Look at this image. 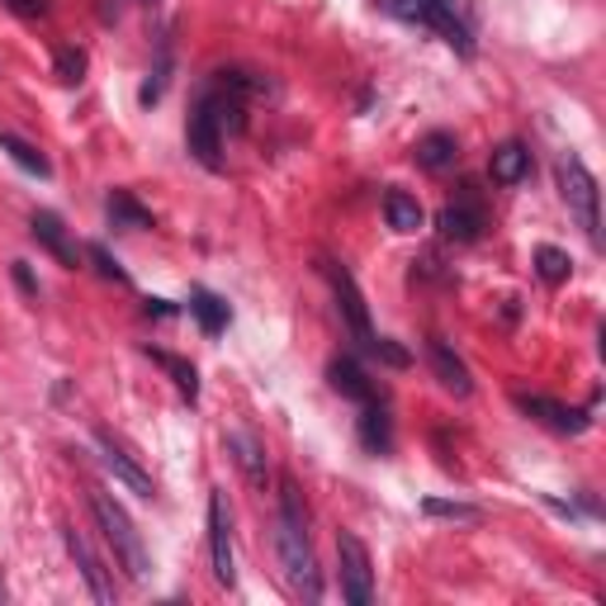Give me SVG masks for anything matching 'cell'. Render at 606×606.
<instances>
[{"label":"cell","instance_id":"6da1fadb","mask_svg":"<svg viewBox=\"0 0 606 606\" xmlns=\"http://www.w3.org/2000/svg\"><path fill=\"white\" fill-rule=\"evenodd\" d=\"M276 550H280V573L290 583V593L303 602H323V569L313 559L308 545V522H303L299 483L284 474L280 479V516H276Z\"/></svg>","mask_w":606,"mask_h":606},{"label":"cell","instance_id":"7a4b0ae2","mask_svg":"<svg viewBox=\"0 0 606 606\" xmlns=\"http://www.w3.org/2000/svg\"><path fill=\"white\" fill-rule=\"evenodd\" d=\"M91 512H95L100 531H105L109 550H114V559H119V569H124L133 583H148L152 559H148V545H142L133 516L124 512V502L114 498V493H105V488H91Z\"/></svg>","mask_w":606,"mask_h":606},{"label":"cell","instance_id":"3957f363","mask_svg":"<svg viewBox=\"0 0 606 606\" xmlns=\"http://www.w3.org/2000/svg\"><path fill=\"white\" fill-rule=\"evenodd\" d=\"M374 5H380L384 14H394V20H403V24H417V28L441 34L459 57L474 53V38H469V28L455 14L451 0H374Z\"/></svg>","mask_w":606,"mask_h":606},{"label":"cell","instance_id":"277c9868","mask_svg":"<svg viewBox=\"0 0 606 606\" xmlns=\"http://www.w3.org/2000/svg\"><path fill=\"white\" fill-rule=\"evenodd\" d=\"M559 190H564L573 219H579V228L587 233V242H593V247H602V190H597V176L573 152L564 156V162H559Z\"/></svg>","mask_w":606,"mask_h":606},{"label":"cell","instance_id":"5b68a950","mask_svg":"<svg viewBox=\"0 0 606 606\" xmlns=\"http://www.w3.org/2000/svg\"><path fill=\"white\" fill-rule=\"evenodd\" d=\"M337 564H341V597L351 606H370L374 602V564L370 550L356 531H341L337 536Z\"/></svg>","mask_w":606,"mask_h":606},{"label":"cell","instance_id":"8992f818","mask_svg":"<svg viewBox=\"0 0 606 606\" xmlns=\"http://www.w3.org/2000/svg\"><path fill=\"white\" fill-rule=\"evenodd\" d=\"M209 559L219 587H237V564H233V522H228V502L213 488L209 493Z\"/></svg>","mask_w":606,"mask_h":606},{"label":"cell","instance_id":"52a82bcc","mask_svg":"<svg viewBox=\"0 0 606 606\" xmlns=\"http://www.w3.org/2000/svg\"><path fill=\"white\" fill-rule=\"evenodd\" d=\"M323 276L331 284V294H337V308L346 317V327H351V337L360 346H370L374 341V327H370V308H365V294L356 290V280H351V270H341L337 261H323Z\"/></svg>","mask_w":606,"mask_h":606},{"label":"cell","instance_id":"ba28073f","mask_svg":"<svg viewBox=\"0 0 606 606\" xmlns=\"http://www.w3.org/2000/svg\"><path fill=\"white\" fill-rule=\"evenodd\" d=\"M95 445H100V459H105V469H109V474H114V479H119L124 488H133L138 498H152V493H156V488H152V479H148V469L138 465V459H133V451H128V445H124L119 436H109V431L100 427V431H95Z\"/></svg>","mask_w":606,"mask_h":606},{"label":"cell","instance_id":"9c48e42d","mask_svg":"<svg viewBox=\"0 0 606 606\" xmlns=\"http://www.w3.org/2000/svg\"><path fill=\"white\" fill-rule=\"evenodd\" d=\"M185 138H190V152L195 162H205L209 171H219V152H223V124H219V109L209 105V95H199V105L190 114V128H185Z\"/></svg>","mask_w":606,"mask_h":606},{"label":"cell","instance_id":"30bf717a","mask_svg":"<svg viewBox=\"0 0 606 606\" xmlns=\"http://www.w3.org/2000/svg\"><path fill=\"white\" fill-rule=\"evenodd\" d=\"M516 408H522L526 417H536L540 427L564 431V436H579V431L593 427V417H587L583 408H564V403H555V398H545V394H516Z\"/></svg>","mask_w":606,"mask_h":606},{"label":"cell","instance_id":"8fae6325","mask_svg":"<svg viewBox=\"0 0 606 606\" xmlns=\"http://www.w3.org/2000/svg\"><path fill=\"white\" fill-rule=\"evenodd\" d=\"M436 228H441L445 242H479L483 228H488V213L479 205V195H459L455 205H445Z\"/></svg>","mask_w":606,"mask_h":606},{"label":"cell","instance_id":"7c38bea8","mask_svg":"<svg viewBox=\"0 0 606 606\" xmlns=\"http://www.w3.org/2000/svg\"><path fill=\"white\" fill-rule=\"evenodd\" d=\"M223 451L237 459V469L247 474V483L256 488V493H266L270 483V459H266V445L252 436V431H228L223 436Z\"/></svg>","mask_w":606,"mask_h":606},{"label":"cell","instance_id":"4fadbf2b","mask_svg":"<svg viewBox=\"0 0 606 606\" xmlns=\"http://www.w3.org/2000/svg\"><path fill=\"white\" fill-rule=\"evenodd\" d=\"M28 233H34V237H38L43 247H48V252H53V256H57V261H62V266H71V270L81 266V252H77V242L67 237V228H62V219H57V213L38 209L34 219H28Z\"/></svg>","mask_w":606,"mask_h":606},{"label":"cell","instance_id":"5bb4252c","mask_svg":"<svg viewBox=\"0 0 606 606\" xmlns=\"http://www.w3.org/2000/svg\"><path fill=\"white\" fill-rule=\"evenodd\" d=\"M67 550H71V559H77V569H81V579H85V587H91V597L95 602H114V583H109V573H105V564L95 559V550L85 545V536H77V531H67Z\"/></svg>","mask_w":606,"mask_h":606},{"label":"cell","instance_id":"9a60e30c","mask_svg":"<svg viewBox=\"0 0 606 606\" xmlns=\"http://www.w3.org/2000/svg\"><path fill=\"white\" fill-rule=\"evenodd\" d=\"M427 356H431V370H436V380H441L445 388H451V394H459V398H465L469 388H474V380H469V365H465V360H459V356H455L445 341H431V346H427Z\"/></svg>","mask_w":606,"mask_h":606},{"label":"cell","instance_id":"2e32d148","mask_svg":"<svg viewBox=\"0 0 606 606\" xmlns=\"http://www.w3.org/2000/svg\"><path fill=\"white\" fill-rule=\"evenodd\" d=\"M327 380H331V388H337L341 398H351V403H370V398H374L365 370H360L351 356H337V360H331V365H327Z\"/></svg>","mask_w":606,"mask_h":606},{"label":"cell","instance_id":"e0dca14e","mask_svg":"<svg viewBox=\"0 0 606 606\" xmlns=\"http://www.w3.org/2000/svg\"><path fill=\"white\" fill-rule=\"evenodd\" d=\"M360 445H365L370 455H388V445H394V427H388V412L384 408H374V398L370 403H360Z\"/></svg>","mask_w":606,"mask_h":606},{"label":"cell","instance_id":"ac0fdd59","mask_svg":"<svg viewBox=\"0 0 606 606\" xmlns=\"http://www.w3.org/2000/svg\"><path fill=\"white\" fill-rule=\"evenodd\" d=\"M488 171H493L498 185H516L531 176V152L522 148V142H502V148H493V162H488Z\"/></svg>","mask_w":606,"mask_h":606},{"label":"cell","instance_id":"d6986e66","mask_svg":"<svg viewBox=\"0 0 606 606\" xmlns=\"http://www.w3.org/2000/svg\"><path fill=\"white\" fill-rule=\"evenodd\" d=\"M0 152H5L20 171H28V176H53V162H48V156H43L34 142H24L20 133H10V128H0Z\"/></svg>","mask_w":606,"mask_h":606},{"label":"cell","instance_id":"ffe728a7","mask_svg":"<svg viewBox=\"0 0 606 606\" xmlns=\"http://www.w3.org/2000/svg\"><path fill=\"white\" fill-rule=\"evenodd\" d=\"M384 219L394 233H417L422 228V205L408 195V190H388L384 195Z\"/></svg>","mask_w":606,"mask_h":606},{"label":"cell","instance_id":"44dd1931","mask_svg":"<svg viewBox=\"0 0 606 606\" xmlns=\"http://www.w3.org/2000/svg\"><path fill=\"white\" fill-rule=\"evenodd\" d=\"M148 360H156L166 374H171V384L180 388V398H199V374H195V365L190 360H180V356H171V351H156V346H148Z\"/></svg>","mask_w":606,"mask_h":606},{"label":"cell","instance_id":"7402d4cb","mask_svg":"<svg viewBox=\"0 0 606 606\" xmlns=\"http://www.w3.org/2000/svg\"><path fill=\"white\" fill-rule=\"evenodd\" d=\"M105 209H109V223H114V228H128V233H142V228H152V213L142 209L128 190H114Z\"/></svg>","mask_w":606,"mask_h":606},{"label":"cell","instance_id":"603a6c76","mask_svg":"<svg viewBox=\"0 0 606 606\" xmlns=\"http://www.w3.org/2000/svg\"><path fill=\"white\" fill-rule=\"evenodd\" d=\"M455 133H445V128H436V133H427L422 142H417V162H422L427 171H445L455 166Z\"/></svg>","mask_w":606,"mask_h":606},{"label":"cell","instance_id":"cb8c5ba5","mask_svg":"<svg viewBox=\"0 0 606 606\" xmlns=\"http://www.w3.org/2000/svg\"><path fill=\"white\" fill-rule=\"evenodd\" d=\"M190 313H195V323L209 331V337H219V331L228 327V303L219 294H209V290H195L190 294Z\"/></svg>","mask_w":606,"mask_h":606},{"label":"cell","instance_id":"d4e9b609","mask_svg":"<svg viewBox=\"0 0 606 606\" xmlns=\"http://www.w3.org/2000/svg\"><path fill=\"white\" fill-rule=\"evenodd\" d=\"M166 81H171V38L162 34V43H156V67H152L148 85H142V105H156V100L166 95Z\"/></svg>","mask_w":606,"mask_h":606},{"label":"cell","instance_id":"484cf974","mask_svg":"<svg viewBox=\"0 0 606 606\" xmlns=\"http://www.w3.org/2000/svg\"><path fill=\"white\" fill-rule=\"evenodd\" d=\"M422 512H427V516H441V522H465V526L483 522V512L474 508V502H451V498H427Z\"/></svg>","mask_w":606,"mask_h":606},{"label":"cell","instance_id":"4316f807","mask_svg":"<svg viewBox=\"0 0 606 606\" xmlns=\"http://www.w3.org/2000/svg\"><path fill=\"white\" fill-rule=\"evenodd\" d=\"M536 270H540L545 284H564L569 270H573V261H569V252H559V247H540L536 252Z\"/></svg>","mask_w":606,"mask_h":606},{"label":"cell","instance_id":"83f0119b","mask_svg":"<svg viewBox=\"0 0 606 606\" xmlns=\"http://www.w3.org/2000/svg\"><path fill=\"white\" fill-rule=\"evenodd\" d=\"M81 77H85V53L81 48H57V81L81 85Z\"/></svg>","mask_w":606,"mask_h":606},{"label":"cell","instance_id":"f1b7e54d","mask_svg":"<svg viewBox=\"0 0 606 606\" xmlns=\"http://www.w3.org/2000/svg\"><path fill=\"white\" fill-rule=\"evenodd\" d=\"M85 256H91V261H95V270H100V276H105V280H114V284H128V270H124L119 261H114V256H109V247H100V242H91V247H85Z\"/></svg>","mask_w":606,"mask_h":606},{"label":"cell","instance_id":"f546056e","mask_svg":"<svg viewBox=\"0 0 606 606\" xmlns=\"http://www.w3.org/2000/svg\"><path fill=\"white\" fill-rule=\"evenodd\" d=\"M365 351H370V356H380L384 365H394V370H408V365H412V356L403 351L398 341H388V337H374V341L365 346Z\"/></svg>","mask_w":606,"mask_h":606},{"label":"cell","instance_id":"4dcf8cb0","mask_svg":"<svg viewBox=\"0 0 606 606\" xmlns=\"http://www.w3.org/2000/svg\"><path fill=\"white\" fill-rule=\"evenodd\" d=\"M0 5H5L10 14H20V20H43L53 0H0Z\"/></svg>","mask_w":606,"mask_h":606},{"label":"cell","instance_id":"1f68e13d","mask_svg":"<svg viewBox=\"0 0 606 606\" xmlns=\"http://www.w3.org/2000/svg\"><path fill=\"white\" fill-rule=\"evenodd\" d=\"M14 284L28 294V299H38V284H34V276H28V266L24 261H14Z\"/></svg>","mask_w":606,"mask_h":606},{"label":"cell","instance_id":"d6a6232c","mask_svg":"<svg viewBox=\"0 0 606 606\" xmlns=\"http://www.w3.org/2000/svg\"><path fill=\"white\" fill-rule=\"evenodd\" d=\"M148 313H156V317H171V313H176V308H171V303H166V299H148Z\"/></svg>","mask_w":606,"mask_h":606},{"label":"cell","instance_id":"836d02e7","mask_svg":"<svg viewBox=\"0 0 606 606\" xmlns=\"http://www.w3.org/2000/svg\"><path fill=\"white\" fill-rule=\"evenodd\" d=\"M0 602H5V583H0Z\"/></svg>","mask_w":606,"mask_h":606},{"label":"cell","instance_id":"e575fe53","mask_svg":"<svg viewBox=\"0 0 606 606\" xmlns=\"http://www.w3.org/2000/svg\"><path fill=\"white\" fill-rule=\"evenodd\" d=\"M142 5H156V0H142Z\"/></svg>","mask_w":606,"mask_h":606}]
</instances>
